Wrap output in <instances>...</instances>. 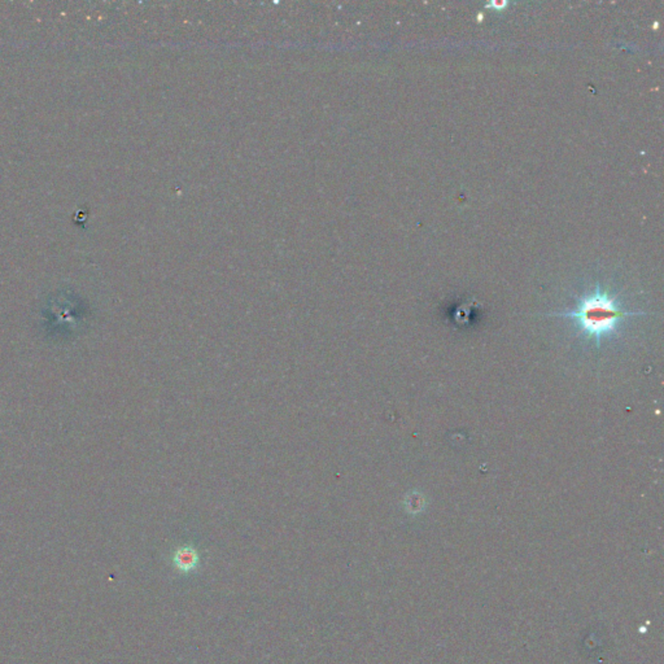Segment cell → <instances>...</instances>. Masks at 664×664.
<instances>
[{"mask_svg": "<svg viewBox=\"0 0 664 664\" xmlns=\"http://www.w3.org/2000/svg\"><path fill=\"white\" fill-rule=\"evenodd\" d=\"M645 314V311L624 310L617 303L616 297L597 284L594 290L578 297L573 310L552 313L549 315L573 320L581 334L588 339H593L599 348L603 339L610 338L617 331L622 320Z\"/></svg>", "mask_w": 664, "mask_h": 664, "instance_id": "6da1fadb", "label": "cell"}, {"mask_svg": "<svg viewBox=\"0 0 664 664\" xmlns=\"http://www.w3.org/2000/svg\"><path fill=\"white\" fill-rule=\"evenodd\" d=\"M197 562V555L192 549H181L175 555V563L181 569H191Z\"/></svg>", "mask_w": 664, "mask_h": 664, "instance_id": "7a4b0ae2", "label": "cell"}, {"mask_svg": "<svg viewBox=\"0 0 664 664\" xmlns=\"http://www.w3.org/2000/svg\"><path fill=\"white\" fill-rule=\"evenodd\" d=\"M506 4H507V3H505V2H500V3H490V4H486V7H492V6H495V8H498V9H501V8H504V7H505V6H506Z\"/></svg>", "mask_w": 664, "mask_h": 664, "instance_id": "3957f363", "label": "cell"}]
</instances>
